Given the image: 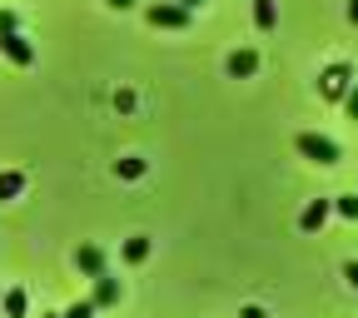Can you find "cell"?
Listing matches in <instances>:
<instances>
[{
    "instance_id": "8",
    "label": "cell",
    "mask_w": 358,
    "mask_h": 318,
    "mask_svg": "<svg viewBox=\"0 0 358 318\" xmlns=\"http://www.w3.org/2000/svg\"><path fill=\"white\" fill-rule=\"evenodd\" d=\"M115 303H120V279L100 274L95 279V308H115Z\"/></svg>"
},
{
    "instance_id": "5",
    "label": "cell",
    "mask_w": 358,
    "mask_h": 318,
    "mask_svg": "<svg viewBox=\"0 0 358 318\" xmlns=\"http://www.w3.org/2000/svg\"><path fill=\"white\" fill-rule=\"evenodd\" d=\"M329 214H334V199H313L303 214H299V229L303 234H313V229H324V224H329Z\"/></svg>"
},
{
    "instance_id": "10",
    "label": "cell",
    "mask_w": 358,
    "mask_h": 318,
    "mask_svg": "<svg viewBox=\"0 0 358 318\" xmlns=\"http://www.w3.org/2000/svg\"><path fill=\"white\" fill-rule=\"evenodd\" d=\"M0 308H6V318H25V308H30L25 289H6V294H0Z\"/></svg>"
},
{
    "instance_id": "23",
    "label": "cell",
    "mask_w": 358,
    "mask_h": 318,
    "mask_svg": "<svg viewBox=\"0 0 358 318\" xmlns=\"http://www.w3.org/2000/svg\"><path fill=\"white\" fill-rule=\"evenodd\" d=\"M179 6H185V10H199V6H204V0H179Z\"/></svg>"
},
{
    "instance_id": "21",
    "label": "cell",
    "mask_w": 358,
    "mask_h": 318,
    "mask_svg": "<svg viewBox=\"0 0 358 318\" xmlns=\"http://www.w3.org/2000/svg\"><path fill=\"white\" fill-rule=\"evenodd\" d=\"M105 6H115V10H129V6H134V0H105Z\"/></svg>"
},
{
    "instance_id": "15",
    "label": "cell",
    "mask_w": 358,
    "mask_h": 318,
    "mask_svg": "<svg viewBox=\"0 0 358 318\" xmlns=\"http://www.w3.org/2000/svg\"><path fill=\"white\" fill-rule=\"evenodd\" d=\"M140 174H145V159H134V154L120 159V179H140Z\"/></svg>"
},
{
    "instance_id": "14",
    "label": "cell",
    "mask_w": 358,
    "mask_h": 318,
    "mask_svg": "<svg viewBox=\"0 0 358 318\" xmlns=\"http://www.w3.org/2000/svg\"><path fill=\"white\" fill-rule=\"evenodd\" d=\"M95 313H100V308H95V298H80V303H70L60 318H95Z\"/></svg>"
},
{
    "instance_id": "18",
    "label": "cell",
    "mask_w": 358,
    "mask_h": 318,
    "mask_svg": "<svg viewBox=\"0 0 358 318\" xmlns=\"http://www.w3.org/2000/svg\"><path fill=\"white\" fill-rule=\"evenodd\" d=\"M6 30H20V15L15 10H0V35H6Z\"/></svg>"
},
{
    "instance_id": "7",
    "label": "cell",
    "mask_w": 358,
    "mask_h": 318,
    "mask_svg": "<svg viewBox=\"0 0 358 318\" xmlns=\"http://www.w3.org/2000/svg\"><path fill=\"white\" fill-rule=\"evenodd\" d=\"M254 70H259V50H234V55H229V75H234V80H249Z\"/></svg>"
},
{
    "instance_id": "2",
    "label": "cell",
    "mask_w": 358,
    "mask_h": 318,
    "mask_svg": "<svg viewBox=\"0 0 358 318\" xmlns=\"http://www.w3.org/2000/svg\"><path fill=\"white\" fill-rule=\"evenodd\" d=\"M145 20H150L155 30H185V25H189V10L179 6V0H159V6L145 10Z\"/></svg>"
},
{
    "instance_id": "22",
    "label": "cell",
    "mask_w": 358,
    "mask_h": 318,
    "mask_svg": "<svg viewBox=\"0 0 358 318\" xmlns=\"http://www.w3.org/2000/svg\"><path fill=\"white\" fill-rule=\"evenodd\" d=\"M348 20H353V25H358V0H348Z\"/></svg>"
},
{
    "instance_id": "1",
    "label": "cell",
    "mask_w": 358,
    "mask_h": 318,
    "mask_svg": "<svg viewBox=\"0 0 358 318\" xmlns=\"http://www.w3.org/2000/svg\"><path fill=\"white\" fill-rule=\"evenodd\" d=\"M294 150H299L303 159H313V164H338V159H343V154H338V145L329 140V134H313V129L294 134Z\"/></svg>"
},
{
    "instance_id": "3",
    "label": "cell",
    "mask_w": 358,
    "mask_h": 318,
    "mask_svg": "<svg viewBox=\"0 0 358 318\" xmlns=\"http://www.w3.org/2000/svg\"><path fill=\"white\" fill-rule=\"evenodd\" d=\"M348 85H353V65H343V60H334V65L319 75L324 100H343V95H348Z\"/></svg>"
},
{
    "instance_id": "13",
    "label": "cell",
    "mask_w": 358,
    "mask_h": 318,
    "mask_svg": "<svg viewBox=\"0 0 358 318\" xmlns=\"http://www.w3.org/2000/svg\"><path fill=\"white\" fill-rule=\"evenodd\" d=\"M334 214L338 219H358V194H338L334 199Z\"/></svg>"
},
{
    "instance_id": "6",
    "label": "cell",
    "mask_w": 358,
    "mask_h": 318,
    "mask_svg": "<svg viewBox=\"0 0 358 318\" xmlns=\"http://www.w3.org/2000/svg\"><path fill=\"white\" fill-rule=\"evenodd\" d=\"M75 263H80L85 279H100V274H105V249H100V244H85V249L75 254Z\"/></svg>"
},
{
    "instance_id": "12",
    "label": "cell",
    "mask_w": 358,
    "mask_h": 318,
    "mask_svg": "<svg viewBox=\"0 0 358 318\" xmlns=\"http://www.w3.org/2000/svg\"><path fill=\"white\" fill-rule=\"evenodd\" d=\"M25 189V174H15V169H6V174H0V204H6V199H15Z\"/></svg>"
},
{
    "instance_id": "20",
    "label": "cell",
    "mask_w": 358,
    "mask_h": 318,
    "mask_svg": "<svg viewBox=\"0 0 358 318\" xmlns=\"http://www.w3.org/2000/svg\"><path fill=\"white\" fill-rule=\"evenodd\" d=\"M239 318H268V313H264V308H259V303H249V308H244V313H239Z\"/></svg>"
},
{
    "instance_id": "17",
    "label": "cell",
    "mask_w": 358,
    "mask_h": 318,
    "mask_svg": "<svg viewBox=\"0 0 358 318\" xmlns=\"http://www.w3.org/2000/svg\"><path fill=\"white\" fill-rule=\"evenodd\" d=\"M343 110H348V120H358V85H348V95H343Z\"/></svg>"
},
{
    "instance_id": "9",
    "label": "cell",
    "mask_w": 358,
    "mask_h": 318,
    "mask_svg": "<svg viewBox=\"0 0 358 318\" xmlns=\"http://www.w3.org/2000/svg\"><path fill=\"white\" fill-rule=\"evenodd\" d=\"M254 25H259L264 35L279 25V6H274V0H254Z\"/></svg>"
},
{
    "instance_id": "24",
    "label": "cell",
    "mask_w": 358,
    "mask_h": 318,
    "mask_svg": "<svg viewBox=\"0 0 358 318\" xmlns=\"http://www.w3.org/2000/svg\"><path fill=\"white\" fill-rule=\"evenodd\" d=\"M45 318H60V313H45Z\"/></svg>"
},
{
    "instance_id": "16",
    "label": "cell",
    "mask_w": 358,
    "mask_h": 318,
    "mask_svg": "<svg viewBox=\"0 0 358 318\" xmlns=\"http://www.w3.org/2000/svg\"><path fill=\"white\" fill-rule=\"evenodd\" d=\"M115 110H120V115L134 110V89H115Z\"/></svg>"
},
{
    "instance_id": "19",
    "label": "cell",
    "mask_w": 358,
    "mask_h": 318,
    "mask_svg": "<svg viewBox=\"0 0 358 318\" xmlns=\"http://www.w3.org/2000/svg\"><path fill=\"white\" fill-rule=\"evenodd\" d=\"M343 279H348V284L358 289V263H343Z\"/></svg>"
},
{
    "instance_id": "4",
    "label": "cell",
    "mask_w": 358,
    "mask_h": 318,
    "mask_svg": "<svg viewBox=\"0 0 358 318\" xmlns=\"http://www.w3.org/2000/svg\"><path fill=\"white\" fill-rule=\"evenodd\" d=\"M0 50H6L10 65H35V45H30L20 30H6V35H0Z\"/></svg>"
},
{
    "instance_id": "11",
    "label": "cell",
    "mask_w": 358,
    "mask_h": 318,
    "mask_svg": "<svg viewBox=\"0 0 358 318\" xmlns=\"http://www.w3.org/2000/svg\"><path fill=\"white\" fill-rule=\"evenodd\" d=\"M145 259H150V239H145V234L124 239V263H145Z\"/></svg>"
}]
</instances>
